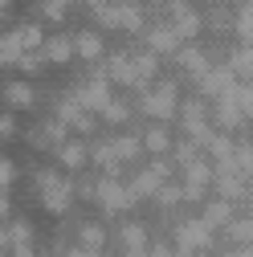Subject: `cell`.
<instances>
[{
	"instance_id": "cell-1",
	"label": "cell",
	"mask_w": 253,
	"mask_h": 257,
	"mask_svg": "<svg viewBox=\"0 0 253 257\" xmlns=\"http://www.w3.org/2000/svg\"><path fill=\"white\" fill-rule=\"evenodd\" d=\"M176 37H180L176 29H160V33L151 37V45H155V49H176Z\"/></svg>"
},
{
	"instance_id": "cell-2",
	"label": "cell",
	"mask_w": 253,
	"mask_h": 257,
	"mask_svg": "<svg viewBox=\"0 0 253 257\" xmlns=\"http://www.w3.org/2000/svg\"><path fill=\"white\" fill-rule=\"evenodd\" d=\"M180 57H184V66L192 70V74H204V57H200V53H192V49H184Z\"/></svg>"
},
{
	"instance_id": "cell-3",
	"label": "cell",
	"mask_w": 253,
	"mask_h": 257,
	"mask_svg": "<svg viewBox=\"0 0 253 257\" xmlns=\"http://www.w3.org/2000/svg\"><path fill=\"white\" fill-rule=\"evenodd\" d=\"M237 29H241L245 37H253V9H245V13H241V21H237Z\"/></svg>"
}]
</instances>
